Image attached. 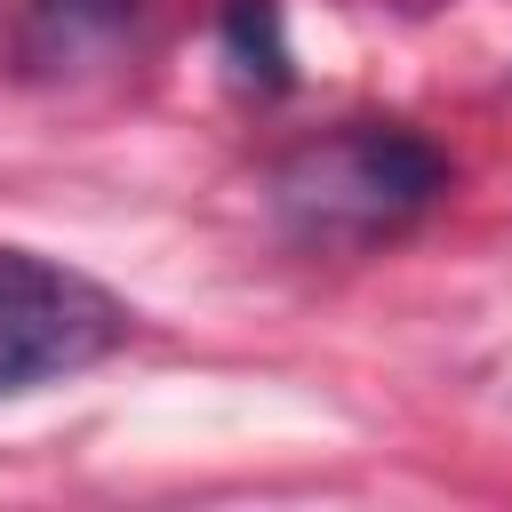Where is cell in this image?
<instances>
[{
    "label": "cell",
    "mask_w": 512,
    "mask_h": 512,
    "mask_svg": "<svg viewBox=\"0 0 512 512\" xmlns=\"http://www.w3.org/2000/svg\"><path fill=\"white\" fill-rule=\"evenodd\" d=\"M448 192V160L392 120H352L272 168V208L304 240H376Z\"/></svg>",
    "instance_id": "1"
},
{
    "label": "cell",
    "mask_w": 512,
    "mask_h": 512,
    "mask_svg": "<svg viewBox=\"0 0 512 512\" xmlns=\"http://www.w3.org/2000/svg\"><path fill=\"white\" fill-rule=\"evenodd\" d=\"M136 8H144V0H24L32 32H40L48 48H96V40L128 32Z\"/></svg>",
    "instance_id": "4"
},
{
    "label": "cell",
    "mask_w": 512,
    "mask_h": 512,
    "mask_svg": "<svg viewBox=\"0 0 512 512\" xmlns=\"http://www.w3.org/2000/svg\"><path fill=\"white\" fill-rule=\"evenodd\" d=\"M224 56L240 80L256 88H288V32H280V0H224Z\"/></svg>",
    "instance_id": "3"
},
{
    "label": "cell",
    "mask_w": 512,
    "mask_h": 512,
    "mask_svg": "<svg viewBox=\"0 0 512 512\" xmlns=\"http://www.w3.org/2000/svg\"><path fill=\"white\" fill-rule=\"evenodd\" d=\"M120 336H128V304L104 280L32 248H0V400L96 368Z\"/></svg>",
    "instance_id": "2"
}]
</instances>
